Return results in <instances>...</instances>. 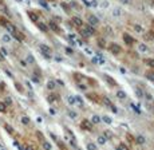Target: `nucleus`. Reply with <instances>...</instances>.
<instances>
[{
    "label": "nucleus",
    "instance_id": "nucleus-1",
    "mask_svg": "<svg viewBox=\"0 0 154 150\" xmlns=\"http://www.w3.org/2000/svg\"><path fill=\"white\" fill-rule=\"evenodd\" d=\"M74 81L76 82L78 84H83V86H90V87H97L98 86V82L95 79L90 78L87 75H83L81 72H74Z\"/></svg>",
    "mask_w": 154,
    "mask_h": 150
},
{
    "label": "nucleus",
    "instance_id": "nucleus-2",
    "mask_svg": "<svg viewBox=\"0 0 154 150\" xmlns=\"http://www.w3.org/2000/svg\"><path fill=\"white\" fill-rule=\"evenodd\" d=\"M86 98H87L88 101L94 102V103H100V102H102V95H99V94H97V93H87L86 94Z\"/></svg>",
    "mask_w": 154,
    "mask_h": 150
},
{
    "label": "nucleus",
    "instance_id": "nucleus-3",
    "mask_svg": "<svg viewBox=\"0 0 154 150\" xmlns=\"http://www.w3.org/2000/svg\"><path fill=\"white\" fill-rule=\"evenodd\" d=\"M39 51L42 52L44 57H47V58H50V57H51V54H52L51 47L47 46V44H44V43H42V44H39Z\"/></svg>",
    "mask_w": 154,
    "mask_h": 150
},
{
    "label": "nucleus",
    "instance_id": "nucleus-4",
    "mask_svg": "<svg viewBox=\"0 0 154 150\" xmlns=\"http://www.w3.org/2000/svg\"><path fill=\"white\" fill-rule=\"evenodd\" d=\"M107 48H109V51L114 55H119L121 52H122V47H121L119 44H117V43H110Z\"/></svg>",
    "mask_w": 154,
    "mask_h": 150
},
{
    "label": "nucleus",
    "instance_id": "nucleus-5",
    "mask_svg": "<svg viewBox=\"0 0 154 150\" xmlns=\"http://www.w3.org/2000/svg\"><path fill=\"white\" fill-rule=\"evenodd\" d=\"M47 26H48V30H51L52 32H55V34H62L60 27H59L58 23L54 22V20H50V22L47 23Z\"/></svg>",
    "mask_w": 154,
    "mask_h": 150
},
{
    "label": "nucleus",
    "instance_id": "nucleus-6",
    "mask_svg": "<svg viewBox=\"0 0 154 150\" xmlns=\"http://www.w3.org/2000/svg\"><path fill=\"white\" fill-rule=\"evenodd\" d=\"M100 105H105V106H107V107L110 109L111 111H114V113H117V107H115V106L112 105V102H111L110 99L107 98V96H105V95L102 96V102H100Z\"/></svg>",
    "mask_w": 154,
    "mask_h": 150
},
{
    "label": "nucleus",
    "instance_id": "nucleus-7",
    "mask_svg": "<svg viewBox=\"0 0 154 150\" xmlns=\"http://www.w3.org/2000/svg\"><path fill=\"white\" fill-rule=\"evenodd\" d=\"M87 23H88V26H91V27H95V26L99 24V19L95 15H93V14H88L87 15Z\"/></svg>",
    "mask_w": 154,
    "mask_h": 150
},
{
    "label": "nucleus",
    "instance_id": "nucleus-8",
    "mask_svg": "<svg viewBox=\"0 0 154 150\" xmlns=\"http://www.w3.org/2000/svg\"><path fill=\"white\" fill-rule=\"evenodd\" d=\"M81 129L85 131H91L93 130V123L90 122V119H83L81 122Z\"/></svg>",
    "mask_w": 154,
    "mask_h": 150
},
{
    "label": "nucleus",
    "instance_id": "nucleus-9",
    "mask_svg": "<svg viewBox=\"0 0 154 150\" xmlns=\"http://www.w3.org/2000/svg\"><path fill=\"white\" fill-rule=\"evenodd\" d=\"M70 22H71V24H72L74 27H76V28H81L82 26L85 24L83 20H82L81 17H78V16H72V17H71Z\"/></svg>",
    "mask_w": 154,
    "mask_h": 150
},
{
    "label": "nucleus",
    "instance_id": "nucleus-10",
    "mask_svg": "<svg viewBox=\"0 0 154 150\" xmlns=\"http://www.w3.org/2000/svg\"><path fill=\"white\" fill-rule=\"evenodd\" d=\"M122 38H123V42H125L127 46H133V44H135V43H138L137 40H135L133 36H130L129 34H123Z\"/></svg>",
    "mask_w": 154,
    "mask_h": 150
},
{
    "label": "nucleus",
    "instance_id": "nucleus-11",
    "mask_svg": "<svg viewBox=\"0 0 154 150\" xmlns=\"http://www.w3.org/2000/svg\"><path fill=\"white\" fill-rule=\"evenodd\" d=\"M11 35H12V36H14L15 39L17 40V42H24V39H26L24 34H23L22 31H19V30H17V28H16V30H15V31H14Z\"/></svg>",
    "mask_w": 154,
    "mask_h": 150
},
{
    "label": "nucleus",
    "instance_id": "nucleus-12",
    "mask_svg": "<svg viewBox=\"0 0 154 150\" xmlns=\"http://www.w3.org/2000/svg\"><path fill=\"white\" fill-rule=\"evenodd\" d=\"M137 48L138 52H141V54H146L149 51V47H147L146 43H137Z\"/></svg>",
    "mask_w": 154,
    "mask_h": 150
},
{
    "label": "nucleus",
    "instance_id": "nucleus-13",
    "mask_svg": "<svg viewBox=\"0 0 154 150\" xmlns=\"http://www.w3.org/2000/svg\"><path fill=\"white\" fill-rule=\"evenodd\" d=\"M27 15L28 17L31 19V22H34V23H36V22H39V14H36V12H34V11H28L27 12Z\"/></svg>",
    "mask_w": 154,
    "mask_h": 150
},
{
    "label": "nucleus",
    "instance_id": "nucleus-14",
    "mask_svg": "<svg viewBox=\"0 0 154 150\" xmlns=\"http://www.w3.org/2000/svg\"><path fill=\"white\" fill-rule=\"evenodd\" d=\"M35 24H36L38 28H39V30L42 31V32H44V34H47V32L50 31V30H48V26H47L46 23H43V22H36Z\"/></svg>",
    "mask_w": 154,
    "mask_h": 150
},
{
    "label": "nucleus",
    "instance_id": "nucleus-15",
    "mask_svg": "<svg viewBox=\"0 0 154 150\" xmlns=\"http://www.w3.org/2000/svg\"><path fill=\"white\" fill-rule=\"evenodd\" d=\"M131 26V28L133 30H134L135 32H137V34H145V30H143V27H142V26H140L138 24V23H134V24H130Z\"/></svg>",
    "mask_w": 154,
    "mask_h": 150
},
{
    "label": "nucleus",
    "instance_id": "nucleus-16",
    "mask_svg": "<svg viewBox=\"0 0 154 150\" xmlns=\"http://www.w3.org/2000/svg\"><path fill=\"white\" fill-rule=\"evenodd\" d=\"M115 95H117V98H118V99H121V101H125V99L127 98V94H126L123 90H118Z\"/></svg>",
    "mask_w": 154,
    "mask_h": 150
},
{
    "label": "nucleus",
    "instance_id": "nucleus-17",
    "mask_svg": "<svg viewBox=\"0 0 154 150\" xmlns=\"http://www.w3.org/2000/svg\"><path fill=\"white\" fill-rule=\"evenodd\" d=\"M47 89H48L50 91H54L56 89V81H48L47 82Z\"/></svg>",
    "mask_w": 154,
    "mask_h": 150
},
{
    "label": "nucleus",
    "instance_id": "nucleus-18",
    "mask_svg": "<svg viewBox=\"0 0 154 150\" xmlns=\"http://www.w3.org/2000/svg\"><path fill=\"white\" fill-rule=\"evenodd\" d=\"M105 79H106V81H107V83L110 84L111 87H115V86H117V82H115V81L111 78L110 75H105Z\"/></svg>",
    "mask_w": 154,
    "mask_h": 150
},
{
    "label": "nucleus",
    "instance_id": "nucleus-19",
    "mask_svg": "<svg viewBox=\"0 0 154 150\" xmlns=\"http://www.w3.org/2000/svg\"><path fill=\"white\" fill-rule=\"evenodd\" d=\"M143 35H145V39L146 40H154V31L153 30L147 31L146 34H143Z\"/></svg>",
    "mask_w": 154,
    "mask_h": 150
},
{
    "label": "nucleus",
    "instance_id": "nucleus-20",
    "mask_svg": "<svg viewBox=\"0 0 154 150\" xmlns=\"http://www.w3.org/2000/svg\"><path fill=\"white\" fill-rule=\"evenodd\" d=\"M8 111V105L5 102H0V113L5 114Z\"/></svg>",
    "mask_w": 154,
    "mask_h": 150
},
{
    "label": "nucleus",
    "instance_id": "nucleus-21",
    "mask_svg": "<svg viewBox=\"0 0 154 150\" xmlns=\"http://www.w3.org/2000/svg\"><path fill=\"white\" fill-rule=\"evenodd\" d=\"M134 93H135V95H137L140 99H142V98H143V96H145V93L141 90V87H135Z\"/></svg>",
    "mask_w": 154,
    "mask_h": 150
},
{
    "label": "nucleus",
    "instance_id": "nucleus-22",
    "mask_svg": "<svg viewBox=\"0 0 154 150\" xmlns=\"http://www.w3.org/2000/svg\"><path fill=\"white\" fill-rule=\"evenodd\" d=\"M90 122L93 123V125H98V123L100 122V117H99V115H97V114H95V115H93V117H91Z\"/></svg>",
    "mask_w": 154,
    "mask_h": 150
},
{
    "label": "nucleus",
    "instance_id": "nucleus-23",
    "mask_svg": "<svg viewBox=\"0 0 154 150\" xmlns=\"http://www.w3.org/2000/svg\"><path fill=\"white\" fill-rule=\"evenodd\" d=\"M26 60H27L28 64H35V63H36V60H35V58H34V55H32V54H28L27 58H26Z\"/></svg>",
    "mask_w": 154,
    "mask_h": 150
},
{
    "label": "nucleus",
    "instance_id": "nucleus-24",
    "mask_svg": "<svg viewBox=\"0 0 154 150\" xmlns=\"http://www.w3.org/2000/svg\"><path fill=\"white\" fill-rule=\"evenodd\" d=\"M74 96H75V102H76V105H78L79 106V107H83V99H82L81 98V95H74Z\"/></svg>",
    "mask_w": 154,
    "mask_h": 150
},
{
    "label": "nucleus",
    "instance_id": "nucleus-25",
    "mask_svg": "<svg viewBox=\"0 0 154 150\" xmlns=\"http://www.w3.org/2000/svg\"><path fill=\"white\" fill-rule=\"evenodd\" d=\"M8 23H10V20H8L7 17H5V16H0V26H2V27H5Z\"/></svg>",
    "mask_w": 154,
    "mask_h": 150
},
{
    "label": "nucleus",
    "instance_id": "nucleus-26",
    "mask_svg": "<svg viewBox=\"0 0 154 150\" xmlns=\"http://www.w3.org/2000/svg\"><path fill=\"white\" fill-rule=\"evenodd\" d=\"M143 63L147 64L149 67H152V69H154V59H153V58H147V59H145Z\"/></svg>",
    "mask_w": 154,
    "mask_h": 150
},
{
    "label": "nucleus",
    "instance_id": "nucleus-27",
    "mask_svg": "<svg viewBox=\"0 0 154 150\" xmlns=\"http://www.w3.org/2000/svg\"><path fill=\"white\" fill-rule=\"evenodd\" d=\"M145 75H146V78L149 79V81L154 82V69H153V70H150V71H147Z\"/></svg>",
    "mask_w": 154,
    "mask_h": 150
},
{
    "label": "nucleus",
    "instance_id": "nucleus-28",
    "mask_svg": "<svg viewBox=\"0 0 154 150\" xmlns=\"http://www.w3.org/2000/svg\"><path fill=\"white\" fill-rule=\"evenodd\" d=\"M85 28H86V30L88 31V34H90L91 36H93V35H95V34H97V31L94 30V28L91 27V26H88V24H85Z\"/></svg>",
    "mask_w": 154,
    "mask_h": 150
},
{
    "label": "nucleus",
    "instance_id": "nucleus-29",
    "mask_svg": "<svg viewBox=\"0 0 154 150\" xmlns=\"http://www.w3.org/2000/svg\"><path fill=\"white\" fill-rule=\"evenodd\" d=\"M100 121H103V122H106V123H107V125H111V123H112V119H111L109 115H103V117H100Z\"/></svg>",
    "mask_w": 154,
    "mask_h": 150
},
{
    "label": "nucleus",
    "instance_id": "nucleus-30",
    "mask_svg": "<svg viewBox=\"0 0 154 150\" xmlns=\"http://www.w3.org/2000/svg\"><path fill=\"white\" fill-rule=\"evenodd\" d=\"M42 146H43L44 150H51V149H52L51 143H50L48 141H43V142H42Z\"/></svg>",
    "mask_w": 154,
    "mask_h": 150
},
{
    "label": "nucleus",
    "instance_id": "nucleus-31",
    "mask_svg": "<svg viewBox=\"0 0 154 150\" xmlns=\"http://www.w3.org/2000/svg\"><path fill=\"white\" fill-rule=\"evenodd\" d=\"M135 142L137 143H145L146 142V139H145L143 135H137V137H135Z\"/></svg>",
    "mask_w": 154,
    "mask_h": 150
},
{
    "label": "nucleus",
    "instance_id": "nucleus-32",
    "mask_svg": "<svg viewBox=\"0 0 154 150\" xmlns=\"http://www.w3.org/2000/svg\"><path fill=\"white\" fill-rule=\"evenodd\" d=\"M106 141H107V139H106L105 135H99V137H98V143H99V145H105Z\"/></svg>",
    "mask_w": 154,
    "mask_h": 150
},
{
    "label": "nucleus",
    "instance_id": "nucleus-33",
    "mask_svg": "<svg viewBox=\"0 0 154 150\" xmlns=\"http://www.w3.org/2000/svg\"><path fill=\"white\" fill-rule=\"evenodd\" d=\"M20 121H22V123H23V125H26V126L29 125V122H31V119H29L28 117H22V119H20Z\"/></svg>",
    "mask_w": 154,
    "mask_h": 150
},
{
    "label": "nucleus",
    "instance_id": "nucleus-34",
    "mask_svg": "<svg viewBox=\"0 0 154 150\" xmlns=\"http://www.w3.org/2000/svg\"><path fill=\"white\" fill-rule=\"evenodd\" d=\"M86 148H87V150H97V145L95 143H93V142H88Z\"/></svg>",
    "mask_w": 154,
    "mask_h": 150
},
{
    "label": "nucleus",
    "instance_id": "nucleus-35",
    "mask_svg": "<svg viewBox=\"0 0 154 150\" xmlns=\"http://www.w3.org/2000/svg\"><path fill=\"white\" fill-rule=\"evenodd\" d=\"M47 99H48V102L51 103V102H54V101H56V99H59V96H58V95H55V94H51V95H50Z\"/></svg>",
    "mask_w": 154,
    "mask_h": 150
},
{
    "label": "nucleus",
    "instance_id": "nucleus-36",
    "mask_svg": "<svg viewBox=\"0 0 154 150\" xmlns=\"http://www.w3.org/2000/svg\"><path fill=\"white\" fill-rule=\"evenodd\" d=\"M15 87H16V90L19 91V93H24V89L22 87V84H20L19 82H16V83H15Z\"/></svg>",
    "mask_w": 154,
    "mask_h": 150
},
{
    "label": "nucleus",
    "instance_id": "nucleus-37",
    "mask_svg": "<svg viewBox=\"0 0 154 150\" xmlns=\"http://www.w3.org/2000/svg\"><path fill=\"white\" fill-rule=\"evenodd\" d=\"M130 107H131V110H133V111H135L137 114H140V113H141V110L138 109V106H135L134 103H130Z\"/></svg>",
    "mask_w": 154,
    "mask_h": 150
},
{
    "label": "nucleus",
    "instance_id": "nucleus-38",
    "mask_svg": "<svg viewBox=\"0 0 154 150\" xmlns=\"http://www.w3.org/2000/svg\"><path fill=\"white\" fill-rule=\"evenodd\" d=\"M67 102L71 105V106H74V105H76V102H75V96H69V99H67Z\"/></svg>",
    "mask_w": 154,
    "mask_h": 150
},
{
    "label": "nucleus",
    "instance_id": "nucleus-39",
    "mask_svg": "<svg viewBox=\"0 0 154 150\" xmlns=\"http://www.w3.org/2000/svg\"><path fill=\"white\" fill-rule=\"evenodd\" d=\"M103 135L106 137V139H111V138H112V133H111V131H109V130H106L105 133H103Z\"/></svg>",
    "mask_w": 154,
    "mask_h": 150
},
{
    "label": "nucleus",
    "instance_id": "nucleus-40",
    "mask_svg": "<svg viewBox=\"0 0 154 150\" xmlns=\"http://www.w3.org/2000/svg\"><path fill=\"white\" fill-rule=\"evenodd\" d=\"M69 115H70L72 119H76V118H78V114H76L74 110H70V111H69Z\"/></svg>",
    "mask_w": 154,
    "mask_h": 150
},
{
    "label": "nucleus",
    "instance_id": "nucleus-41",
    "mask_svg": "<svg viewBox=\"0 0 154 150\" xmlns=\"http://www.w3.org/2000/svg\"><path fill=\"white\" fill-rule=\"evenodd\" d=\"M26 150H38V148L35 145H31V143H28V145H26Z\"/></svg>",
    "mask_w": 154,
    "mask_h": 150
},
{
    "label": "nucleus",
    "instance_id": "nucleus-42",
    "mask_svg": "<svg viewBox=\"0 0 154 150\" xmlns=\"http://www.w3.org/2000/svg\"><path fill=\"white\" fill-rule=\"evenodd\" d=\"M117 150H129V148L125 145V143H121V145H118V148Z\"/></svg>",
    "mask_w": 154,
    "mask_h": 150
},
{
    "label": "nucleus",
    "instance_id": "nucleus-43",
    "mask_svg": "<svg viewBox=\"0 0 154 150\" xmlns=\"http://www.w3.org/2000/svg\"><path fill=\"white\" fill-rule=\"evenodd\" d=\"M121 14H122V12H121V8H115V10L112 11V15H114V16H119Z\"/></svg>",
    "mask_w": 154,
    "mask_h": 150
},
{
    "label": "nucleus",
    "instance_id": "nucleus-44",
    "mask_svg": "<svg viewBox=\"0 0 154 150\" xmlns=\"http://www.w3.org/2000/svg\"><path fill=\"white\" fill-rule=\"evenodd\" d=\"M4 127H5V130H7L10 134H14V130H12V127H11L10 125H7V123H5V125H4Z\"/></svg>",
    "mask_w": 154,
    "mask_h": 150
},
{
    "label": "nucleus",
    "instance_id": "nucleus-45",
    "mask_svg": "<svg viewBox=\"0 0 154 150\" xmlns=\"http://www.w3.org/2000/svg\"><path fill=\"white\" fill-rule=\"evenodd\" d=\"M98 46L99 47H103V48H105L106 47V42L103 39H98Z\"/></svg>",
    "mask_w": 154,
    "mask_h": 150
},
{
    "label": "nucleus",
    "instance_id": "nucleus-46",
    "mask_svg": "<svg viewBox=\"0 0 154 150\" xmlns=\"http://www.w3.org/2000/svg\"><path fill=\"white\" fill-rule=\"evenodd\" d=\"M66 52H67V55H72L74 54L72 48H70V47H66Z\"/></svg>",
    "mask_w": 154,
    "mask_h": 150
},
{
    "label": "nucleus",
    "instance_id": "nucleus-47",
    "mask_svg": "<svg viewBox=\"0 0 154 150\" xmlns=\"http://www.w3.org/2000/svg\"><path fill=\"white\" fill-rule=\"evenodd\" d=\"M3 39H4V42H10V40H11V38L8 36V35H4V36H3Z\"/></svg>",
    "mask_w": 154,
    "mask_h": 150
},
{
    "label": "nucleus",
    "instance_id": "nucleus-48",
    "mask_svg": "<svg viewBox=\"0 0 154 150\" xmlns=\"http://www.w3.org/2000/svg\"><path fill=\"white\" fill-rule=\"evenodd\" d=\"M152 28H153V31H154V20L152 22Z\"/></svg>",
    "mask_w": 154,
    "mask_h": 150
},
{
    "label": "nucleus",
    "instance_id": "nucleus-49",
    "mask_svg": "<svg viewBox=\"0 0 154 150\" xmlns=\"http://www.w3.org/2000/svg\"><path fill=\"white\" fill-rule=\"evenodd\" d=\"M4 4V2H3V0H0V5H3Z\"/></svg>",
    "mask_w": 154,
    "mask_h": 150
},
{
    "label": "nucleus",
    "instance_id": "nucleus-50",
    "mask_svg": "<svg viewBox=\"0 0 154 150\" xmlns=\"http://www.w3.org/2000/svg\"><path fill=\"white\" fill-rule=\"evenodd\" d=\"M3 59H4V57H2V55H0V60H3Z\"/></svg>",
    "mask_w": 154,
    "mask_h": 150
},
{
    "label": "nucleus",
    "instance_id": "nucleus-51",
    "mask_svg": "<svg viewBox=\"0 0 154 150\" xmlns=\"http://www.w3.org/2000/svg\"><path fill=\"white\" fill-rule=\"evenodd\" d=\"M48 2H56V0H48Z\"/></svg>",
    "mask_w": 154,
    "mask_h": 150
},
{
    "label": "nucleus",
    "instance_id": "nucleus-52",
    "mask_svg": "<svg viewBox=\"0 0 154 150\" xmlns=\"http://www.w3.org/2000/svg\"><path fill=\"white\" fill-rule=\"evenodd\" d=\"M153 113H154V103H153Z\"/></svg>",
    "mask_w": 154,
    "mask_h": 150
}]
</instances>
